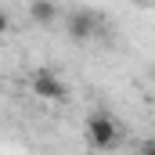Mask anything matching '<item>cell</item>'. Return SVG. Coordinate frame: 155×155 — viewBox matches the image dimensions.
Listing matches in <instances>:
<instances>
[{"label":"cell","mask_w":155,"mask_h":155,"mask_svg":"<svg viewBox=\"0 0 155 155\" xmlns=\"http://www.w3.org/2000/svg\"><path fill=\"white\" fill-rule=\"evenodd\" d=\"M141 155H155V137H148V141L141 144Z\"/></svg>","instance_id":"5"},{"label":"cell","mask_w":155,"mask_h":155,"mask_svg":"<svg viewBox=\"0 0 155 155\" xmlns=\"http://www.w3.org/2000/svg\"><path fill=\"white\" fill-rule=\"evenodd\" d=\"M87 141H90L97 152L116 148V144H119V130H116V123L105 116V112H94V116L87 119Z\"/></svg>","instance_id":"1"},{"label":"cell","mask_w":155,"mask_h":155,"mask_svg":"<svg viewBox=\"0 0 155 155\" xmlns=\"http://www.w3.org/2000/svg\"><path fill=\"white\" fill-rule=\"evenodd\" d=\"M7 29H11V18H7V11H0V36H4Z\"/></svg>","instance_id":"6"},{"label":"cell","mask_w":155,"mask_h":155,"mask_svg":"<svg viewBox=\"0 0 155 155\" xmlns=\"http://www.w3.org/2000/svg\"><path fill=\"white\" fill-rule=\"evenodd\" d=\"M29 18H33L36 25H54V22L61 18V11H58V4L36 0V4H29Z\"/></svg>","instance_id":"4"},{"label":"cell","mask_w":155,"mask_h":155,"mask_svg":"<svg viewBox=\"0 0 155 155\" xmlns=\"http://www.w3.org/2000/svg\"><path fill=\"white\" fill-rule=\"evenodd\" d=\"M29 90L36 94V97H43V101H61L69 90H65V83H61V76H54L51 69H43V72H36V76L29 79Z\"/></svg>","instance_id":"3"},{"label":"cell","mask_w":155,"mask_h":155,"mask_svg":"<svg viewBox=\"0 0 155 155\" xmlns=\"http://www.w3.org/2000/svg\"><path fill=\"white\" fill-rule=\"evenodd\" d=\"M61 22H65V33L72 40H90L97 33V15L94 11H87V7H76V11H69V15H61Z\"/></svg>","instance_id":"2"}]
</instances>
